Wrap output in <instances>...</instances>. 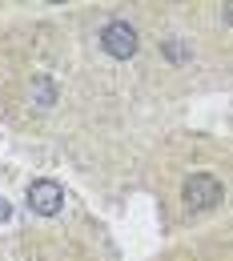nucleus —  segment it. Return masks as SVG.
Here are the masks:
<instances>
[{"mask_svg": "<svg viewBox=\"0 0 233 261\" xmlns=\"http://www.w3.org/2000/svg\"><path fill=\"white\" fill-rule=\"evenodd\" d=\"M221 201H225V181H221L217 173H209V169H197V173H189V177L181 181V209H185L189 217L213 213Z\"/></svg>", "mask_w": 233, "mask_h": 261, "instance_id": "nucleus-1", "label": "nucleus"}, {"mask_svg": "<svg viewBox=\"0 0 233 261\" xmlns=\"http://www.w3.org/2000/svg\"><path fill=\"white\" fill-rule=\"evenodd\" d=\"M24 197H29V209L40 213V217H57V213L65 209V189H61L53 177H36Z\"/></svg>", "mask_w": 233, "mask_h": 261, "instance_id": "nucleus-3", "label": "nucleus"}, {"mask_svg": "<svg viewBox=\"0 0 233 261\" xmlns=\"http://www.w3.org/2000/svg\"><path fill=\"white\" fill-rule=\"evenodd\" d=\"M97 44H100V53L113 57V61H133L137 48H141V33H137L129 20L117 16V20H105V24H100Z\"/></svg>", "mask_w": 233, "mask_h": 261, "instance_id": "nucleus-2", "label": "nucleus"}, {"mask_svg": "<svg viewBox=\"0 0 233 261\" xmlns=\"http://www.w3.org/2000/svg\"><path fill=\"white\" fill-rule=\"evenodd\" d=\"M221 20H225V24L233 29V4H225V8H221Z\"/></svg>", "mask_w": 233, "mask_h": 261, "instance_id": "nucleus-5", "label": "nucleus"}, {"mask_svg": "<svg viewBox=\"0 0 233 261\" xmlns=\"http://www.w3.org/2000/svg\"><path fill=\"white\" fill-rule=\"evenodd\" d=\"M57 97H61V89H57V81L48 76V72H36L33 85H29V100H33V109H40V113H48L53 105H57Z\"/></svg>", "mask_w": 233, "mask_h": 261, "instance_id": "nucleus-4", "label": "nucleus"}]
</instances>
